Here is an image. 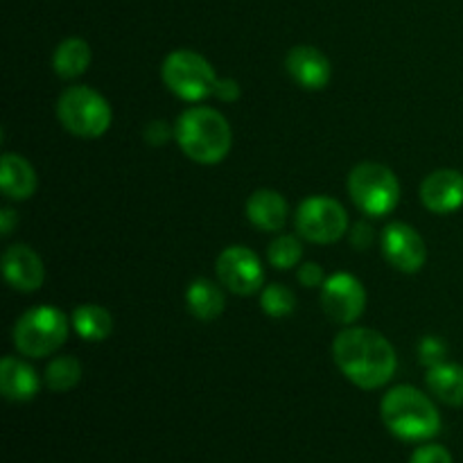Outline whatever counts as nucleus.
<instances>
[{
  "instance_id": "f257e3e1",
  "label": "nucleus",
  "mask_w": 463,
  "mask_h": 463,
  "mask_svg": "<svg viewBox=\"0 0 463 463\" xmlns=\"http://www.w3.org/2000/svg\"><path fill=\"white\" fill-rule=\"evenodd\" d=\"M333 357L344 378L366 392L384 387L398 366L392 342L371 328H344L333 342Z\"/></svg>"
},
{
  "instance_id": "f03ea898",
  "label": "nucleus",
  "mask_w": 463,
  "mask_h": 463,
  "mask_svg": "<svg viewBox=\"0 0 463 463\" xmlns=\"http://www.w3.org/2000/svg\"><path fill=\"white\" fill-rule=\"evenodd\" d=\"M175 140L199 165H217L233 147V131L224 113L211 107H190L176 118Z\"/></svg>"
},
{
  "instance_id": "7ed1b4c3",
  "label": "nucleus",
  "mask_w": 463,
  "mask_h": 463,
  "mask_svg": "<svg viewBox=\"0 0 463 463\" xmlns=\"http://www.w3.org/2000/svg\"><path fill=\"white\" fill-rule=\"evenodd\" d=\"M380 416L389 432L401 441H428L441 432V414L428 393L398 384L384 393Z\"/></svg>"
},
{
  "instance_id": "20e7f679",
  "label": "nucleus",
  "mask_w": 463,
  "mask_h": 463,
  "mask_svg": "<svg viewBox=\"0 0 463 463\" xmlns=\"http://www.w3.org/2000/svg\"><path fill=\"white\" fill-rule=\"evenodd\" d=\"M71 333V319L59 307L36 306L18 317L12 330V342L16 351L25 357L54 355L66 344Z\"/></svg>"
},
{
  "instance_id": "39448f33",
  "label": "nucleus",
  "mask_w": 463,
  "mask_h": 463,
  "mask_svg": "<svg viewBox=\"0 0 463 463\" xmlns=\"http://www.w3.org/2000/svg\"><path fill=\"white\" fill-rule=\"evenodd\" d=\"M57 118L77 138H99L111 127L113 111L104 95L90 86H71L59 98Z\"/></svg>"
},
{
  "instance_id": "423d86ee",
  "label": "nucleus",
  "mask_w": 463,
  "mask_h": 463,
  "mask_svg": "<svg viewBox=\"0 0 463 463\" xmlns=\"http://www.w3.org/2000/svg\"><path fill=\"white\" fill-rule=\"evenodd\" d=\"M353 203L371 217H384L401 202V184L393 170L380 163H360L348 175Z\"/></svg>"
},
{
  "instance_id": "0eeeda50",
  "label": "nucleus",
  "mask_w": 463,
  "mask_h": 463,
  "mask_svg": "<svg viewBox=\"0 0 463 463\" xmlns=\"http://www.w3.org/2000/svg\"><path fill=\"white\" fill-rule=\"evenodd\" d=\"M161 77L167 89L185 102H202L215 95L220 77L206 57L194 50H175L161 66Z\"/></svg>"
},
{
  "instance_id": "6e6552de",
  "label": "nucleus",
  "mask_w": 463,
  "mask_h": 463,
  "mask_svg": "<svg viewBox=\"0 0 463 463\" xmlns=\"http://www.w3.org/2000/svg\"><path fill=\"white\" fill-rule=\"evenodd\" d=\"M294 224L301 238L315 244H333L348 231V213L333 197H307L298 206Z\"/></svg>"
},
{
  "instance_id": "1a4fd4ad",
  "label": "nucleus",
  "mask_w": 463,
  "mask_h": 463,
  "mask_svg": "<svg viewBox=\"0 0 463 463\" xmlns=\"http://www.w3.org/2000/svg\"><path fill=\"white\" fill-rule=\"evenodd\" d=\"M217 279L229 292L238 297H251L265 285V269L256 253L244 244L226 247L215 262Z\"/></svg>"
},
{
  "instance_id": "9d476101",
  "label": "nucleus",
  "mask_w": 463,
  "mask_h": 463,
  "mask_svg": "<svg viewBox=\"0 0 463 463\" xmlns=\"http://www.w3.org/2000/svg\"><path fill=\"white\" fill-rule=\"evenodd\" d=\"M321 307L335 324L351 326L364 315L366 289L353 274L339 271L321 285Z\"/></svg>"
},
{
  "instance_id": "9b49d317",
  "label": "nucleus",
  "mask_w": 463,
  "mask_h": 463,
  "mask_svg": "<svg viewBox=\"0 0 463 463\" xmlns=\"http://www.w3.org/2000/svg\"><path fill=\"white\" fill-rule=\"evenodd\" d=\"M380 244H383V253L389 265L402 274H416V271L423 269L425 260H428L425 240L420 238L414 226L405 224V222L389 224L383 231Z\"/></svg>"
},
{
  "instance_id": "f8f14e48",
  "label": "nucleus",
  "mask_w": 463,
  "mask_h": 463,
  "mask_svg": "<svg viewBox=\"0 0 463 463\" xmlns=\"http://www.w3.org/2000/svg\"><path fill=\"white\" fill-rule=\"evenodd\" d=\"M3 274L16 292L30 294L43 285L45 267L34 249L27 244H12L3 253Z\"/></svg>"
},
{
  "instance_id": "ddd939ff",
  "label": "nucleus",
  "mask_w": 463,
  "mask_h": 463,
  "mask_svg": "<svg viewBox=\"0 0 463 463\" xmlns=\"http://www.w3.org/2000/svg\"><path fill=\"white\" fill-rule=\"evenodd\" d=\"M420 202L434 215H450L463 206V175L457 170L432 172L420 184Z\"/></svg>"
},
{
  "instance_id": "4468645a",
  "label": "nucleus",
  "mask_w": 463,
  "mask_h": 463,
  "mask_svg": "<svg viewBox=\"0 0 463 463\" xmlns=\"http://www.w3.org/2000/svg\"><path fill=\"white\" fill-rule=\"evenodd\" d=\"M285 68L298 86L307 90H321L328 86L333 68L330 59L315 45H297L285 57Z\"/></svg>"
},
{
  "instance_id": "2eb2a0df",
  "label": "nucleus",
  "mask_w": 463,
  "mask_h": 463,
  "mask_svg": "<svg viewBox=\"0 0 463 463\" xmlns=\"http://www.w3.org/2000/svg\"><path fill=\"white\" fill-rule=\"evenodd\" d=\"M247 217L256 229L267 231V233H279L288 224V202L279 190L260 188L247 199Z\"/></svg>"
},
{
  "instance_id": "dca6fc26",
  "label": "nucleus",
  "mask_w": 463,
  "mask_h": 463,
  "mask_svg": "<svg viewBox=\"0 0 463 463\" xmlns=\"http://www.w3.org/2000/svg\"><path fill=\"white\" fill-rule=\"evenodd\" d=\"M41 380L27 362L7 355L0 362V392L12 402H30L39 393Z\"/></svg>"
},
{
  "instance_id": "f3484780",
  "label": "nucleus",
  "mask_w": 463,
  "mask_h": 463,
  "mask_svg": "<svg viewBox=\"0 0 463 463\" xmlns=\"http://www.w3.org/2000/svg\"><path fill=\"white\" fill-rule=\"evenodd\" d=\"M36 170L30 165L27 158H23L21 154H3V161H0V188L3 194L12 202H25L32 194L36 193Z\"/></svg>"
},
{
  "instance_id": "a211bd4d",
  "label": "nucleus",
  "mask_w": 463,
  "mask_h": 463,
  "mask_svg": "<svg viewBox=\"0 0 463 463\" xmlns=\"http://www.w3.org/2000/svg\"><path fill=\"white\" fill-rule=\"evenodd\" d=\"M185 303L194 319L199 321H213L224 312L226 297L224 289L211 279H197L188 285L185 292Z\"/></svg>"
},
{
  "instance_id": "6ab92c4d",
  "label": "nucleus",
  "mask_w": 463,
  "mask_h": 463,
  "mask_svg": "<svg viewBox=\"0 0 463 463\" xmlns=\"http://www.w3.org/2000/svg\"><path fill=\"white\" fill-rule=\"evenodd\" d=\"M430 393L450 407H463V364H443L428 369L425 375Z\"/></svg>"
},
{
  "instance_id": "aec40b11",
  "label": "nucleus",
  "mask_w": 463,
  "mask_h": 463,
  "mask_svg": "<svg viewBox=\"0 0 463 463\" xmlns=\"http://www.w3.org/2000/svg\"><path fill=\"white\" fill-rule=\"evenodd\" d=\"M90 45L80 36L63 39L52 54V68L61 80H77L90 66Z\"/></svg>"
},
{
  "instance_id": "412c9836",
  "label": "nucleus",
  "mask_w": 463,
  "mask_h": 463,
  "mask_svg": "<svg viewBox=\"0 0 463 463\" xmlns=\"http://www.w3.org/2000/svg\"><path fill=\"white\" fill-rule=\"evenodd\" d=\"M72 328L86 342H104L113 330L111 312L95 303H84L72 310Z\"/></svg>"
},
{
  "instance_id": "4be33fe9",
  "label": "nucleus",
  "mask_w": 463,
  "mask_h": 463,
  "mask_svg": "<svg viewBox=\"0 0 463 463\" xmlns=\"http://www.w3.org/2000/svg\"><path fill=\"white\" fill-rule=\"evenodd\" d=\"M43 380H45V387H48L50 392H57V393L71 392V389H75L81 380L80 360L72 355L54 357V360L45 366Z\"/></svg>"
},
{
  "instance_id": "5701e85b",
  "label": "nucleus",
  "mask_w": 463,
  "mask_h": 463,
  "mask_svg": "<svg viewBox=\"0 0 463 463\" xmlns=\"http://www.w3.org/2000/svg\"><path fill=\"white\" fill-rule=\"evenodd\" d=\"M303 258V244L298 242L297 235H279L274 242L267 249V260L271 262V267L285 271L292 269L301 262Z\"/></svg>"
},
{
  "instance_id": "b1692460",
  "label": "nucleus",
  "mask_w": 463,
  "mask_h": 463,
  "mask_svg": "<svg viewBox=\"0 0 463 463\" xmlns=\"http://www.w3.org/2000/svg\"><path fill=\"white\" fill-rule=\"evenodd\" d=\"M260 306L267 317L283 319V317L292 315L294 312V307H297V297H294L292 289L285 288L283 283H271L262 289Z\"/></svg>"
},
{
  "instance_id": "393cba45",
  "label": "nucleus",
  "mask_w": 463,
  "mask_h": 463,
  "mask_svg": "<svg viewBox=\"0 0 463 463\" xmlns=\"http://www.w3.org/2000/svg\"><path fill=\"white\" fill-rule=\"evenodd\" d=\"M448 355V346L441 337H423L419 344V357L420 364H425L428 369L432 366H439L446 362Z\"/></svg>"
},
{
  "instance_id": "a878e982",
  "label": "nucleus",
  "mask_w": 463,
  "mask_h": 463,
  "mask_svg": "<svg viewBox=\"0 0 463 463\" xmlns=\"http://www.w3.org/2000/svg\"><path fill=\"white\" fill-rule=\"evenodd\" d=\"M145 143L152 145V147H163V145L170 143L175 138V127L167 125L165 120H152L143 131Z\"/></svg>"
},
{
  "instance_id": "bb28decb",
  "label": "nucleus",
  "mask_w": 463,
  "mask_h": 463,
  "mask_svg": "<svg viewBox=\"0 0 463 463\" xmlns=\"http://www.w3.org/2000/svg\"><path fill=\"white\" fill-rule=\"evenodd\" d=\"M410 463H455L448 448L439 446V443H428V446L416 448L411 455Z\"/></svg>"
},
{
  "instance_id": "cd10ccee",
  "label": "nucleus",
  "mask_w": 463,
  "mask_h": 463,
  "mask_svg": "<svg viewBox=\"0 0 463 463\" xmlns=\"http://www.w3.org/2000/svg\"><path fill=\"white\" fill-rule=\"evenodd\" d=\"M298 283L303 288H321L326 283V276L319 262H303L298 267Z\"/></svg>"
},
{
  "instance_id": "c85d7f7f",
  "label": "nucleus",
  "mask_w": 463,
  "mask_h": 463,
  "mask_svg": "<svg viewBox=\"0 0 463 463\" xmlns=\"http://www.w3.org/2000/svg\"><path fill=\"white\" fill-rule=\"evenodd\" d=\"M351 242L353 247L360 249V251H366V249L373 244V229L366 222H357L351 231Z\"/></svg>"
},
{
  "instance_id": "c756f323",
  "label": "nucleus",
  "mask_w": 463,
  "mask_h": 463,
  "mask_svg": "<svg viewBox=\"0 0 463 463\" xmlns=\"http://www.w3.org/2000/svg\"><path fill=\"white\" fill-rule=\"evenodd\" d=\"M215 98L222 102H235L240 99V84L233 77H220L215 86Z\"/></svg>"
},
{
  "instance_id": "7c9ffc66",
  "label": "nucleus",
  "mask_w": 463,
  "mask_h": 463,
  "mask_svg": "<svg viewBox=\"0 0 463 463\" xmlns=\"http://www.w3.org/2000/svg\"><path fill=\"white\" fill-rule=\"evenodd\" d=\"M16 222H18V217H16V213L12 211V208H3V211H0V231H3L5 238L12 233L14 224H16Z\"/></svg>"
}]
</instances>
